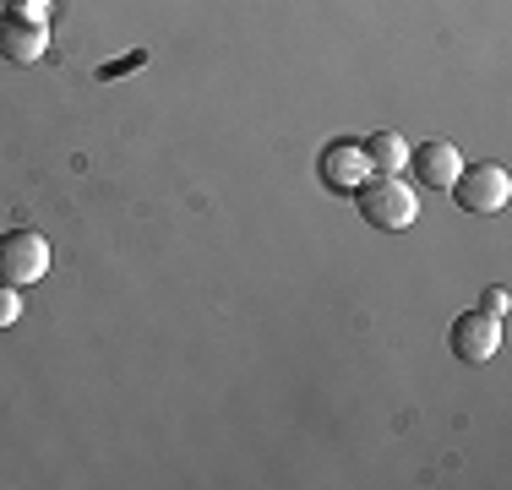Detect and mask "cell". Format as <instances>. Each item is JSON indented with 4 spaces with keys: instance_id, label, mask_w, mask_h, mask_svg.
<instances>
[{
    "instance_id": "obj_1",
    "label": "cell",
    "mask_w": 512,
    "mask_h": 490,
    "mask_svg": "<svg viewBox=\"0 0 512 490\" xmlns=\"http://www.w3.org/2000/svg\"><path fill=\"white\" fill-rule=\"evenodd\" d=\"M355 207H360L365 224L382 229V235H398V229H409L414 218H420V202H414V191L398 175L360 180V186H355Z\"/></svg>"
},
{
    "instance_id": "obj_2",
    "label": "cell",
    "mask_w": 512,
    "mask_h": 490,
    "mask_svg": "<svg viewBox=\"0 0 512 490\" xmlns=\"http://www.w3.org/2000/svg\"><path fill=\"white\" fill-rule=\"evenodd\" d=\"M447 191H453V202L469 218H491V213H502V207H507L512 175H507L502 164H474V169H458Z\"/></svg>"
},
{
    "instance_id": "obj_3",
    "label": "cell",
    "mask_w": 512,
    "mask_h": 490,
    "mask_svg": "<svg viewBox=\"0 0 512 490\" xmlns=\"http://www.w3.org/2000/svg\"><path fill=\"white\" fill-rule=\"evenodd\" d=\"M50 273V240L33 235V229H6L0 235V284L22 289V284H39Z\"/></svg>"
},
{
    "instance_id": "obj_4",
    "label": "cell",
    "mask_w": 512,
    "mask_h": 490,
    "mask_svg": "<svg viewBox=\"0 0 512 490\" xmlns=\"http://www.w3.org/2000/svg\"><path fill=\"white\" fill-rule=\"evenodd\" d=\"M502 349V316H491V311H463L458 322H453V354L463 365H485L491 354Z\"/></svg>"
},
{
    "instance_id": "obj_5",
    "label": "cell",
    "mask_w": 512,
    "mask_h": 490,
    "mask_svg": "<svg viewBox=\"0 0 512 490\" xmlns=\"http://www.w3.org/2000/svg\"><path fill=\"white\" fill-rule=\"evenodd\" d=\"M44 44H50L44 17H28V11H6V17H0V55H6V60L33 66V60L44 55Z\"/></svg>"
},
{
    "instance_id": "obj_6",
    "label": "cell",
    "mask_w": 512,
    "mask_h": 490,
    "mask_svg": "<svg viewBox=\"0 0 512 490\" xmlns=\"http://www.w3.org/2000/svg\"><path fill=\"white\" fill-rule=\"evenodd\" d=\"M409 169H414V175H420L431 191H447V186H453V175L463 169V158H458L453 142H436V137H431V142L409 147Z\"/></svg>"
},
{
    "instance_id": "obj_7",
    "label": "cell",
    "mask_w": 512,
    "mask_h": 490,
    "mask_svg": "<svg viewBox=\"0 0 512 490\" xmlns=\"http://www.w3.org/2000/svg\"><path fill=\"white\" fill-rule=\"evenodd\" d=\"M365 175H371V164H365V153H360L355 142H333V147L322 153V180H327L333 191H355Z\"/></svg>"
},
{
    "instance_id": "obj_8",
    "label": "cell",
    "mask_w": 512,
    "mask_h": 490,
    "mask_svg": "<svg viewBox=\"0 0 512 490\" xmlns=\"http://www.w3.org/2000/svg\"><path fill=\"white\" fill-rule=\"evenodd\" d=\"M365 164H371V175H398V169L409 164V142L398 137V131H376V137L360 142Z\"/></svg>"
},
{
    "instance_id": "obj_9",
    "label": "cell",
    "mask_w": 512,
    "mask_h": 490,
    "mask_svg": "<svg viewBox=\"0 0 512 490\" xmlns=\"http://www.w3.org/2000/svg\"><path fill=\"white\" fill-rule=\"evenodd\" d=\"M137 66H148V49H131V55H120V60H109V66H99V82H115V77H126V71H137Z\"/></svg>"
},
{
    "instance_id": "obj_10",
    "label": "cell",
    "mask_w": 512,
    "mask_h": 490,
    "mask_svg": "<svg viewBox=\"0 0 512 490\" xmlns=\"http://www.w3.org/2000/svg\"><path fill=\"white\" fill-rule=\"evenodd\" d=\"M22 316V300H17V289L11 284H0V327H11Z\"/></svg>"
},
{
    "instance_id": "obj_11",
    "label": "cell",
    "mask_w": 512,
    "mask_h": 490,
    "mask_svg": "<svg viewBox=\"0 0 512 490\" xmlns=\"http://www.w3.org/2000/svg\"><path fill=\"white\" fill-rule=\"evenodd\" d=\"M480 311H491V316H507V289L496 284V289H485V305Z\"/></svg>"
},
{
    "instance_id": "obj_12",
    "label": "cell",
    "mask_w": 512,
    "mask_h": 490,
    "mask_svg": "<svg viewBox=\"0 0 512 490\" xmlns=\"http://www.w3.org/2000/svg\"><path fill=\"white\" fill-rule=\"evenodd\" d=\"M44 6H50V0H11L6 11H28V17H44Z\"/></svg>"
}]
</instances>
